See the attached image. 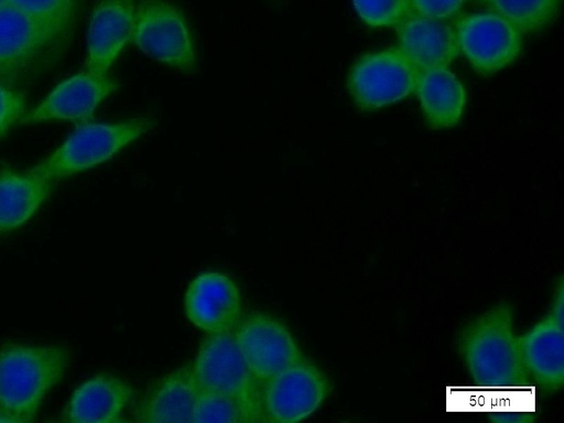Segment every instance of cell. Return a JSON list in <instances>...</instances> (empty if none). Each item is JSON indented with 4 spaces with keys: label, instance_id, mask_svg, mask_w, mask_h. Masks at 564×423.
Listing matches in <instances>:
<instances>
[{
    "label": "cell",
    "instance_id": "obj_17",
    "mask_svg": "<svg viewBox=\"0 0 564 423\" xmlns=\"http://www.w3.org/2000/svg\"><path fill=\"white\" fill-rule=\"evenodd\" d=\"M131 398L132 388L124 380L100 373L75 390L62 420L68 423L118 422Z\"/></svg>",
    "mask_w": 564,
    "mask_h": 423
},
{
    "label": "cell",
    "instance_id": "obj_15",
    "mask_svg": "<svg viewBox=\"0 0 564 423\" xmlns=\"http://www.w3.org/2000/svg\"><path fill=\"white\" fill-rule=\"evenodd\" d=\"M397 32L398 48L419 72L447 68L459 53L455 28L447 20L412 13Z\"/></svg>",
    "mask_w": 564,
    "mask_h": 423
},
{
    "label": "cell",
    "instance_id": "obj_23",
    "mask_svg": "<svg viewBox=\"0 0 564 423\" xmlns=\"http://www.w3.org/2000/svg\"><path fill=\"white\" fill-rule=\"evenodd\" d=\"M359 18L372 28L399 25L412 14L411 0H352Z\"/></svg>",
    "mask_w": 564,
    "mask_h": 423
},
{
    "label": "cell",
    "instance_id": "obj_10",
    "mask_svg": "<svg viewBox=\"0 0 564 423\" xmlns=\"http://www.w3.org/2000/svg\"><path fill=\"white\" fill-rule=\"evenodd\" d=\"M459 52L484 76L498 73L520 54L522 35L512 24L491 12L466 14L454 24Z\"/></svg>",
    "mask_w": 564,
    "mask_h": 423
},
{
    "label": "cell",
    "instance_id": "obj_8",
    "mask_svg": "<svg viewBox=\"0 0 564 423\" xmlns=\"http://www.w3.org/2000/svg\"><path fill=\"white\" fill-rule=\"evenodd\" d=\"M330 386L325 373L306 359L261 382V408L265 421L291 423L313 414Z\"/></svg>",
    "mask_w": 564,
    "mask_h": 423
},
{
    "label": "cell",
    "instance_id": "obj_6",
    "mask_svg": "<svg viewBox=\"0 0 564 423\" xmlns=\"http://www.w3.org/2000/svg\"><path fill=\"white\" fill-rule=\"evenodd\" d=\"M419 70L398 47L359 56L349 69L347 88L362 110H375L410 96L416 86Z\"/></svg>",
    "mask_w": 564,
    "mask_h": 423
},
{
    "label": "cell",
    "instance_id": "obj_18",
    "mask_svg": "<svg viewBox=\"0 0 564 423\" xmlns=\"http://www.w3.org/2000/svg\"><path fill=\"white\" fill-rule=\"evenodd\" d=\"M414 91L431 127L441 129L458 123L466 101L465 89L448 68L420 72Z\"/></svg>",
    "mask_w": 564,
    "mask_h": 423
},
{
    "label": "cell",
    "instance_id": "obj_20",
    "mask_svg": "<svg viewBox=\"0 0 564 423\" xmlns=\"http://www.w3.org/2000/svg\"><path fill=\"white\" fill-rule=\"evenodd\" d=\"M488 12L495 13L521 34L534 33L555 18L562 0H478Z\"/></svg>",
    "mask_w": 564,
    "mask_h": 423
},
{
    "label": "cell",
    "instance_id": "obj_9",
    "mask_svg": "<svg viewBox=\"0 0 564 423\" xmlns=\"http://www.w3.org/2000/svg\"><path fill=\"white\" fill-rule=\"evenodd\" d=\"M232 334L246 364L260 382L305 359L286 326L269 314L246 315Z\"/></svg>",
    "mask_w": 564,
    "mask_h": 423
},
{
    "label": "cell",
    "instance_id": "obj_13",
    "mask_svg": "<svg viewBox=\"0 0 564 423\" xmlns=\"http://www.w3.org/2000/svg\"><path fill=\"white\" fill-rule=\"evenodd\" d=\"M118 87V82L107 74L84 70L59 83L37 107L24 113L19 122L33 124L51 120L88 118Z\"/></svg>",
    "mask_w": 564,
    "mask_h": 423
},
{
    "label": "cell",
    "instance_id": "obj_14",
    "mask_svg": "<svg viewBox=\"0 0 564 423\" xmlns=\"http://www.w3.org/2000/svg\"><path fill=\"white\" fill-rule=\"evenodd\" d=\"M137 0H98L90 14L85 70L106 75L131 41Z\"/></svg>",
    "mask_w": 564,
    "mask_h": 423
},
{
    "label": "cell",
    "instance_id": "obj_12",
    "mask_svg": "<svg viewBox=\"0 0 564 423\" xmlns=\"http://www.w3.org/2000/svg\"><path fill=\"white\" fill-rule=\"evenodd\" d=\"M187 318L208 334L232 332L241 318L237 284L219 272H205L188 285L184 299Z\"/></svg>",
    "mask_w": 564,
    "mask_h": 423
},
{
    "label": "cell",
    "instance_id": "obj_21",
    "mask_svg": "<svg viewBox=\"0 0 564 423\" xmlns=\"http://www.w3.org/2000/svg\"><path fill=\"white\" fill-rule=\"evenodd\" d=\"M264 421L262 413L246 402L213 392L202 391L194 411L193 422H260Z\"/></svg>",
    "mask_w": 564,
    "mask_h": 423
},
{
    "label": "cell",
    "instance_id": "obj_3",
    "mask_svg": "<svg viewBox=\"0 0 564 423\" xmlns=\"http://www.w3.org/2000/svg\"><path fill=\"white\" fill-rule=\"evenodd\" d=\"M70 39L8 2L0 6V83L14 88L51 68Z\"/></svg>",
    "mask_w": 564,
    "mask_h": 423
},
{
    "label": "cell",
    "instance_id": "obj_5",
    "mask_svg": "<svg viewBox=\"0 0 564 423\" xmlns=\"http://www.w3.org/2000/svg\"><path fill=\"white\" fill-rule=\"evenodd\" d=\"M131 41L151 58L178 72L197 68V55L188 21L166 0H140L137 3Z\"/></svg>",
    "mask_w": 564,
    "mask_h": 423
},
{
    "label": "cell",
    "instance_id": "obj_1",
    "mask_svg": "<svg viewBox=\"0 0 564 423\" xmlns=\"http://www.w3.org/2000/svg\"><path fill=\"white\" fill-rule=\"evenodd\" d=\"M68 362L69 352L61 345L4 344L0 348V421H33Z\"/></svg>",
    "mask_w": 564,
    "mask_h": 423
},
{
    "label": "cell",
    "instance_id": "obj_2",
    "mask_svg": "<svg viewBox=\"0 0 564 423\" xmlns=\"http://www.w3.org/2000/svg\"><path fill=\"white\" fill-rule=\"evenodd\" d=\"M459 349L476 386L508 388L531 383L513 329L511 308L506 303L468 324L462 333Z\"/></svg>",
    "mask_w": 564,
    "mask_h": 423
},
{
    "label": "cell",
    "instance_id": "obj_22",
    "mask_svg": "<svg viewBox=\"0 0 564 423\" xmlns=\"http://www.w3.org/2000/svg\"><path fill=\"white\" fill-rule=\"evenodd\" d=\"M58 34L70 39L80 0H7Z\"/></svg>",
    "mask_w": 564,
    "mask_h": 423
},
{
    "label": "cell",
    "instance_id": "obj_16",
    "mask_svg": "<svg viewBox=\"0 0 564 423\" xmlns=\"http://www.w3.org/2000/svg\"><path fill=\"white\" fill-rule=\"evenodd\" d=\"M200 393L192 367H182L148 388L139 403L135 419L149 423L193 422Z\"/></svg>",
    "mask_w": 564,
    "mask_h": 423
},
{
    "label": "cell",
    "instance_id": "obj_19",
    "mask_svg": "<svg viewBox=\"0 0 564 423\" xmlns=\"http://www.w3.org/2000/svg\"><path fill=\"white\" fill-rule=\"evenodd\" d=\"M53 181L10 169L0 171V234L29 220L47 197Z\"/></svg>",
    "mask_w": 564,
    "mask_h": 423
},
{
    "label": "cell",
    "instance_id": "obj_24",
    "mask_svg": "<svg viewBox=\"0 0 564 423\" xmlns=\"http://www.w3.org/2000/svg\"><path fill=\"white\" fill-rule=\"evenodd\" d=\"M25 97L19 90L0 83V137L24 115Z\"/></svg>",
    "mask_w": 564,
    "mask_h": 423
},
{
    "label": "cell",
    "instance_id": "obj_7",
    "mask_svg": "<svg viewBox=\"0 0 564 423\" xmlns=\"http://www.w3.org/2000/svg\"><path fill=\"white\" fill-rule=\"evenodd\" d=\"M192 369L202 391L237 398L263 415L261 382L246 364L232 332L209 334Z\"/></svg>",
    "mask_w": 564,
    "mask_h": 423
},
{
    "label": "cell",
    "instance_id": "obj_25",
    "mask_svg": "<svg viewBox=\"0 0 564 423\" xmlns=\"http://www.w3.org/2000/svg\"><path fill=\"white\" fill-rule=\"evenodd\" d=\"M466 0H411L412 13L448 20L455 17Z\"/></svg>",
    "mask_w": 564,
    "mask_h": 423
},
{
    "label": "cell",
    "instance_id": "obj_11",
    "mask_svg": "<svg viewBox=\"0 0 564 423\" xmlns=\"http://www.w3.org/2000/svg\"><path fill=\"white\" fill-rule=\"evenodd\" d=\"M562 285L550 313L520 340L522 361L530 381L545 391L562 388L564 379V332Z\"/></svg>",
    "mask_w": 564,
    "mask_h": 423
},
{
    "label": "cell",
    "instance_id": "obj_26",
    "mask_svg": "<svg viewBox=\"0 0 564 423\" xmlns=\"http://www.w3.org/2000/svg\"><path fill=\"white\" fill-rule=\"evenodd\" d=\"M7 3V0H0V6Z\"/></svg>",
    "mask_w": 564,
    "mask_h": 423
},
{
    "label": "cell",
    "instance_id": "obj_4",
    "mask_svg": "<svg viewBox=\"0 0 564 423\" xmlns=\"http://www.w3.org/2000/svg\"><path fill=\"white\" fill-rule=\"evenodd\" d=\"M154 126L155 120L150 117L115 123L83 124L28 172L50 181L79 173L110 160Z\"/></svg>",
    "mask_w": 564,
    "mask_h": 423
}]
</instances>
